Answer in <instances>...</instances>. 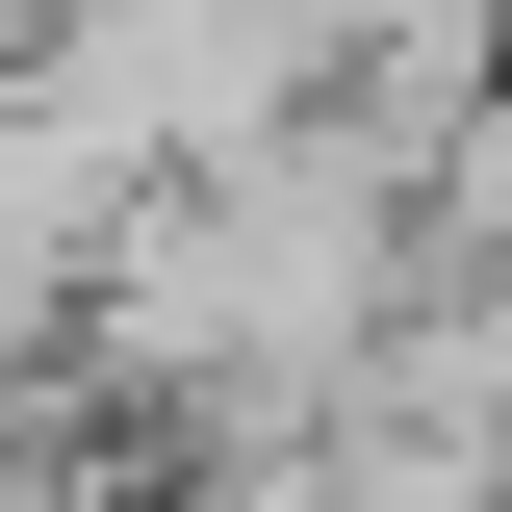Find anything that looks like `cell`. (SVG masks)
<instances>
[{
	"mask_svg": "<svg viewBox=\"0 0 512 512\" xmlns=\"http://www.w3.org/2000/svg\"><path fill=\"white\" fill-rule=\"evenodd\" d=\"M359 436H436V461H487L512 436V256L487 231H436L410 282H384V333H359V384H333Z\"/></svg>",
	"mask_w": 512,
	"mask_h": 512,
	"instance_id": "7a4b0ae2",
	"label": "cell"
},
{
	"mask_svg": "<svg viewBox=\"0 0 512 512\" xmlns=\"http://www.w3.org/2000/svg\"><path fill=\"white\" fill-rule=\"evenodd\" d=\"M128 205H154V154H103L77 103H26V77H0V359L103 308V256H128Z\"/></svg>",
	"mask_w": 512,
	"mask_h": 512,
	"instance_id": "3957f363",
	"label": "cell"
},
{
	"mask_svg": "<svg viewBox=\"0 0 512 512\" xmlns=\"http://www.w3.org/2000/svg\"><path fill=\"white\" fill-rule=\"evenodd\" d=\"M0 77H26V103H77L103 154H154V180H205V154H256L333 52H308V0H26V26H0Z\"/></svg>",
	"mask_w": 512,
	"mask_h": 512,
	"instance_id": "6da1fadb",
	"label": "cell"
},
{
	"mask_svg": "<svg viewBox=\"0 0 512 512\" xmlns=\"http://www.w3.org/2000/svg\"><path fill=\"white\" fill-rule=\"evenodd\" d=\"M436 231L512 256V52H487V103H461V154H436Z\"/></svg>",
	"mask_w": 512,
	"mask_h": 512,
	"instance_id": "277c9868",
	"label": "cell"
},
{
	"mask_svg": "<svg viewBox=\"0 0 512 512\" xmlns=\"http://www.w3.org/2000/svg\"><path fill=\"white\" fill-rule=\"evenodd\" d=\"M384 26H410V0H308V52H384Z\"/></svg>",
	"mask_w": 512,
	"mask_h": 512,
	"instance_id": "5b68a950",
	"label": "cell"
},
{
	"mask_svg": "<svg viewBox=\"0 0 512 512\" xmlns=\"http://www.w3.org/2000/svg\"><path fill=\"white\" fill-rule=\"evenodd\" d=\"M461 26H487V52H512V0H461Z\"/></svg>",
	"mask_w": 512,
	"mask_h": 512,
	"instance_id": "8992f818",
	"label": "cell"
}]
</instances>
